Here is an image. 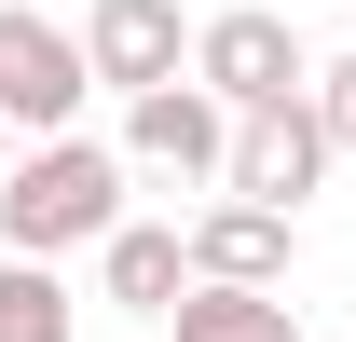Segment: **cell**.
<instances>
[{
  "label": "cell",
  "mask_w": 356,
  "mask_h": 342,
  "mask_svg": "<svg viewBox=\"0 0 356 342\" xmlns=\"http://www.w3.org/2000/svg\"><path fill=\"white\" fill-rule=\"evenodd\" d=\"M178 83L206 96L220 124H247V110L315 96V42L274 14V0H233V14H206V28H192V69H178Z\"/></svg>",
  "instance_id": "2"
},
{
  "label": "cell",
  "mask_w": 356,
  "mask_h": 342,
  "mask_svg": "<svg viewBox=\"0 0 356 342\" xmlns=\"http://www.w3.org/2000/svg\"><path fill=\"white\" fill-rule=\"evenodd\" d=\"M83 42L55 28V14H28V0H0V137L28 151V137H83Z\"/></svg>",
  "instance_id": "3"
},
{
  "label": "cell",
  "mask_w": 356,
  "mask_h": 342,
  "mask_svg": "<svg viewBox=\"0 0 356 342\" xmlns=\"http://www.w3.org/2000/svg\"><path fill=\"white\" fill-rule=\"evenodd\" d=\"M165 329L178 342H302V315H288V288H178Z\"/></svg>",
  "instance_id": "9"
},
{
  "label": "cell",
  "mask_w": 356,
  "mask_h": 342,
  "mask_svg": "<svg viewBox=\"0 0 356 342\" xmlns=\"http://www.w3.org/2000/svg\"><path fill=\"white\" fill-rule=\"evenodd\" d=\"M0 342H69V274L0 260Z\"/></svg>",
  "instance_id": "10"
},
{
  "label": "cell",
  "mask_w": 356,
  "mask_h": 342,
  "mask_svg": "<svg viewBox=\"0 0 356 342\" xmlns=\"http://www.w3.org/2000/svg\"><path fill=\"white\" fill-rule=\"evenodd\" d=\"M329 178V137H315V110L288 96V110H247L233 124V165H220V192L233 206H261V219H302V192Z\"/></svg>",
  "instance_id": "6"
},
{
  "label": "cell",
  "mask_w": 356,
  "mask_h": 342,
  "mask_svg": "<svg viewBox=\"0 0 356 342\" xmlns=\"http://www.w3.org/2000/svg\"><path fill=\"white\" fill-rule=\"evenodd\" d=\"M83 83H110L137 110V96H165L178 69H192V28H178V0H83Z\"/></svg>",
  "instance_id": "4"
},
{
  "label": "cell",
  "mask_w": 356,
  "mask_h": 342,
  "mask_svg": "<svg viewBox=\"0 0 356 342\" xmlns=\"http://www.w3.org/2000/svg\"><path fill=\"white\" fill-rule=\"evenodd\" d=\"M220 165H233V124H220L192 83H165V96H137V110H124V178H165V192H220Z\"/></svg>",
  "instance_id": "5"
},
{
  "label": "cell",
  "mask_w": 356,
  "mask_h": 342,
  "mask_svg": "<svg viewBox=\"0 0 356 342\" xmlns=\"http://www.w3.org/2000/svg\"><path fill=\"white\" fill-rule=\"evenodd\" d=\"M96 288L124 301V315H178V288H192V247H178V219H124V233L96 247Z\"/></svg>",
  "instance_id": "8"
},
{
  "label": "cell",
  "mask_w": 356,
  "mask_h": 342,
  "mask_svg": "<svg viewBox=\"0 0 356 342\" xmlns=\"http://www.w3.org/2000/svg\"><path fill=\"white\" fill-rule=\"evenodd\" d=\"M302 110H315V137H329V165H343V151H356V55H329V69H315Z\"/></svg>",
  "instance_id": "11"
},
{
  "label": "cell",
  "mask_w": 356,
  "mask_h": 342,
  "mask_svg": "<svg viewBox=\"0 0 356 342\" xmlns=\"http://www.w3.org/2000/svg\"><path fill=\"white\" fill-rule=\"evenodd\" d=\"M110 233H124V151L110 137H28L0 178V247L55 274L69 247H110Z\"/></svg>",
  "instance_id": "1"
},
{
  "label": "cell",
  "mask_w": 356,
  "mask_h": 342,
  "mask_svg": "<svg viewBox=\"0 0 356 342\" xmlns=\"http://www.w3.org/2000/svg\"><path fill=\"white\" fill-rule=\"evenodd\" d=\"M0 178H14V137H0Z\"/></svg>",
  "instance_id": "12"
},
{
  "label": "cell",
  "mask_w": 356,
  "mask_h": 342,
  "mask_svg": "<svg viewBox=\"0 0 356 342\" xmlns=\"http://www.w3.org/2000/svg\"><path fill=\"white\" fill-rule=\"evenodd\" d=\"M192 288H288V260H302V219H261V206H192Z\"/></svg>",
  "instance_id": "7"
}]
</instances>
